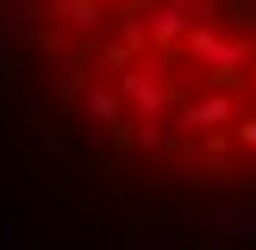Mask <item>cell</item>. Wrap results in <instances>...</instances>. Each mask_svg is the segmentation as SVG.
<instances>
[{"mask_svg":"<svg viewBox=\"0 0 256 250\" xmlns=\"http://www.w3.org/2000/svg\"><path fill=\"white\" fill-rule=\"evenodd\" d=\"M0 125L106 225L256 244V0H0Z\"/></svg>","mask_w":256,"mask_h":250,"instance_id":"cell-1","label":"cell"}]
</instances>
